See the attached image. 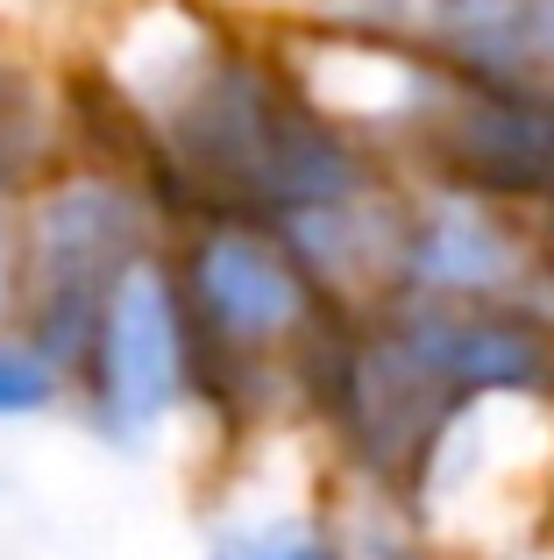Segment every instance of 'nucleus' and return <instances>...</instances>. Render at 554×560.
<instances>
[{
  "instance_id": "obj_3",
  "label": "nucleus",
  "mask_w": 554,
  "mask_h": 560,
  "mask_svg": "<svg viewBox=\"0 0 554 560\" xmlns=\"http://www.w3.org/2000/svg\"><path fill=\"white\" fill-rule=\"evenodd\" d=\"M207 397H213V370L164 248V256L136 262L93 313L79 355H71V419L107 454L150 462L193 425V411Z\"/></svg>"
},
{
  "instance_id": "obj_1",
  "label": "nucleus",
  "mask_w": 554,
  "mask_h": 560,
  "mask_svg": "<svg viewBox=\"0 0 554 560\" xmlns=\"http://www.w3.org/2000/svg\"><path fill=\"white\" fill-rule=\"evenodd\" d=\"M171 270L207 348L213 405L235 390H285L305 411V362L342 305L291 248V234L250 206H178Z\"/></svg>"
},
{
  "instance_id": "obj_8",
  "label": "nucleus",
  "mask_w": 554,
  "mask_h": 560,
  "mask_svg": "<svg viewBox=\"0 0 554 560\" xmlns=\"http://www.w3.org/2000/svg\"><path fill=\"white\" fill-rule=\"evenodd\" d=\"M71 411V370L22 327H0V425H36Z\"/></svg>"
},
{
  "instance_id": "obj_4",
  "label": "nucleus",
  "mask_w": 554,
  "mask_h": 560,
  "mask_svg": "<svg viewBox=\"0 0 554 560\" xmlns=\"http://www.w3.org/2000/svg\"><path fill=\"white\" fill-rule=\"evenodd\" d=\"M399 291L405 299L554 305V256L541 213L470 178H448V171H405L391 299Z\"/></svg>"
},
{
  "instance_id": "obj_9",
  "label": "nucleus",
  "mask_w": 554,
  "mask_h": 560,
  "mask_svg": "<svg viewBox=\"0 0 554 560\" xmlns=\"http://www.w3.org/2000/svg\"><path fill=\"white\" fill-rule=\"evenodd\" d=\"M22 313V228H14V199H0V327Z\"/></svg>"
},
{
  "instance_id": "obj_10",
  "label": "nucleus",
  "mask_w": 554,
  "mask_h": 560,
  "mask_svg": "<svg viewBox=\"0 0 554 560\" xmlns=\"http://www.w3.org/2000/svg\"><path fill=\"white\" fill-rule=\"evenodd\" d=\"M541 228H547V256H554V206H547V213H541Z\"/></svg>"
},
{
  "instance_id": "obj_6",
  "label": "nucleus",
  "mask_w": 554,
  "mask_h": 560,
  "mask_svg": "<svg viewBox=\"0 0 554 560\" xmlns=\"http://www.w3.org/2000/svg\"><path fill=\"white\" fill-rule=\"evenodd\" d=\"M199 553L207 560H370L334 518H313V511H291V504H242V497L207 518Z\"/></svg>"
},
{
  "instance_id": "obj_2",
  "label": "nucleus",
  "mask_w": 554,
  "mask_h": 560,
  "mask_svg": "<svg viewBox=\"0 0 554 560\" xmlns=\"http://www.w3.org/2000/svg\"><path fill=\"white\" fill-rule=\"evenodd\" d=\"M14 228H22V313H14V327L36 334L71 370L107 291L136 262L171 248L178 199L128 150L122 156L65 150L14 199Z\"/></svg>"
},
{
  "instance_id": "obj_7",
  "label": "nucleus",
  "mask_w": 554,
  "mask_h": 560,
  "mask_svg": "<svg viewBox=\"0 0 554 560\" xmlns=\"http://www.w3.org/2000/svg\"><path fill=\"white\" fill-rule=\"evenodd\" d=\"M57 156H65V136H57L36 79L0 57V199H22Z\"/></svg>"
},
{
  "instance_id": "obj_5",
  "label": "nucleus",
  "mask_w": 554,
  "mask_h": 560,
  "mask_svg": "<svg viewBox=\"0 0 554 560\" xmlns=\"http://www.w3.org/2000/svg\"><path fill=\"white\" fill-rule=\"evenodd\" d=\"M419 43L476 79H554V0H419Z\"/></svg>"
}]
</instances>
